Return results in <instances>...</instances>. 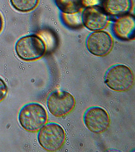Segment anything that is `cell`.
Returning <instances> with one entry per match:
<instances>
[{"label":"cell","instance_id":"6da1fadb","mask_svg":"<svg viewBox=\"0 0 135 152\" xmlns=\"http://www.w3.org/2000/svg\"><path fill=\"white\" fill-rule=\"evenodd\" d=\"M19 124L27 132H36L48 121L47 111L41 104L30 102L25 104L19 111Z\"/></svg>","mask_w":135,"mask_h":152},{"label":"cell","instance_id":"7a4b0ae2","mask_svg":"<svg viewBox=\"0 0 135 152\" xmlns=\"http://www.w3.org/2000/svg\"><path fill=\"white\" fill-rule=\"evenodd\" d=\"M104 83L111 90L116 92H126L131 90L135 81L132 69L123 64H114L106 72Z\"/></svg>","mask_w":135,"mask_h":152},{"label":"cell","instance_id":"3957f363","mask_svg":"<svg viewBox=\"0 0 135 152\" xmlns=\"http://www.w3.org/2000/svg\"><path fill=\"white\" fill-rule=\"evenodd\" d=\"M16 53L25 61H37L45 56L47 46L42 38L36 35L23 37L18 40L15 46Z\"/></svg>","mask_w":135,"mask_h":152},{"label":"cell","instance_id":"277c9868","mask_svg":"<svg viewBox=\"0 0 135 152\" xmlns=\"http://www.w3.org/2000/svg\"><path fill=\"white\" fill-rule=\"evenodd\" d=\"M40 145L48 152H56L64 145L66 134L60 125L55 122L47 123L38 131Z\"/></svg>","mask_w":135,"mask_h":152},{"label":"cell","instance_id":"5b68a950","mask_svg":"<svg viewBox=\"0 0 135 152\" xmlns=\"http://www.w3.org/2000/svg\"><path fill=\"white\" fill-rule=\"evenodd\" d=\"M75 104V97L65 90L52 92L47 99V108L56 117L67 116L73 111Z\"/></svg>","mask_w":135,"mask_h":152},{"label":"cell","instance_id":"8992f818","mask_svg":"<svg viewBox=\"0 0 135 152\" xmlns=\"http://www.w3.org/2000/svg\"><path fill=\"white\" fill-rule=\"evenodd\" d=\"M83 122L90 132L101 134L108 129L111 121L109 114L105 109L99 106H92L84 113Z\"/></svg>","mask_w":135,"mask_h":152},{"label":"cell","instance_id":"52a82bcc","mask_svg":"<svg viewBox=\"0 0 135 152\" xmlns=\"http://www.w3.org/2000/svg\"><path fill=\"white\" fill-rule=\"evenodd\" d=\"M86 44L87 50L90 53L98 57H104L112 49L113 40L108 32L98 31L89 35Z\"/></svg>","mask_w":135,"mask_h":152},{"label":"cell","instance_id":"ba28073f","mask_svg":"<svg viewBox=\"0 0 135 152\" xmlns=\"http://www.w3.org/2000/svg\"><path fill=\"white\" fill-rule=\"evenodd\" d=\"M83 26L92 31H102L110 22V18L100 6L86 7L81 14Z\"/></svg>","mask_w":135,"mask_h":152},{"label":"cell","instance_id":"9c48e42d","mask_svg":"<svg viewBox=\"0 0 135 152\" xmlns=\"http://www.w3.org/2000/svg\"><path fill=\"white\" fill-rule=\"evenodd\" d=\"M135 31V18L131 14L120 16L113 26L114 35L116 38L123 41L134 40Z\"/></svg>","mask_w":135,"mask_h":152},{"label":"cell","instance_id":"30bf717a","mask_svg":"<svg viewBox=\"0 0 135 152\" xmlns=\"http://www.w3.org/2000/svg\"><path fill=\"white\" fill-rule=\"evenodd\" d=\"M102 4L108 15L119 17L128 14L133 7V0H104Z\"/></svg>","mask_w":135,"mask_h":152},{"label":"cell","instance_id":"8fae6325","mask_svg":"<svg viewBox=\"0 0 135 152\" xmlns=\"http://www.w3.org/2000/svg\"><path fill=\"white\" fill-rule=\"evenodd\" d=\"M58 9L65 13H75L81 12L83 8L81 0H55Z\"/></svg>","mask_w":135,"mask_h":152},{"label":"cell","instance_id":"7c38bea8","mask_svg":"<svg viewBox=\"0 0 135 152\" xmlns=\"http://www.w3.org/2000/svg\"><path fill=\"white\" fill-rule=\"evenodd\" d=\"M61 19L66 26L72 29H78L83 26L81 12L70 14L62 12Z\"/></svg>","mask_w":135,"mask_h":152},{"label":"cell","instance_id":"4fadbf2b","mask_svg":"<svg viewBox=\"0 0 135 152\" xmlns=\"http://www.w3.org/2000/svg\"><path fill=\"white\" fill-rule=\"evenodd\" d=\"M10 2L12 6L17 10L28 12L37 7L39 0H10Z\"/></svg>","mask_w":135,"mask_h":152},{"label":"cell","instance_id":"5bb4252c","mask_svg":"<svg viewBox=\"0 0 135 152\" xmlns=\"http://www.w3.org/2000/svg\"><path fill=\"white\" fill-rule=\"evenodd\" d=\"M8 93V87L2 78H0V102L6 96Z\"/></svg>","mask_w":135,"mask_h":152},{"label":"cell","instance_id":"9a60e30c","mask_svg":"<svg viewBox=\"0 0 135 152\" xmlns=\"http://www.w3.org/2000/svg\"><path fill=\"white\" fill-rule=\"evenodd\" d=\"M104 0H81L83 6L85 7L99 6Z\"/></svg>","mask_w":135,"mask_h":152},{"label":"cell","instance_id":"2e32d148","mask_svg":"<svg viewBox=\"0 0 135 152\" xmlns=\"http://www.w3.org/2000/svg\"><path fill=\"white\" fill-rule=\"evenodd\" d=\"M2 26H3V20H2L1 16L0 15V32L2 30Z\"/></svg>","mask_w":135,"mask_h":152}]
</instances>
